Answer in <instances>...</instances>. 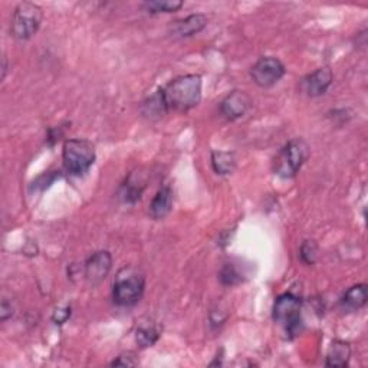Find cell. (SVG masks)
I'll list each match as a JSON object with an SVG mask.
<instances>
[{
  "mask_svg": "<svg viewBox=\"0 0 368 368\" xmlns=\"http://www.w3.org/2000/svg\"><path fill=\"white\" fill-rule=\"evenodd\" d=\"M160 89L169 111L188 112L202 100V78L195 74L183 75Z\"/></svg>",
  "mask_w": 368,
  "mask_h": 368,
  "instance_id": "cell-1",
  "label": "cell"
},
{
  "mask_svg": "<svg viewBox=\"0 0 368 368\" xmlns=\"http://www.w3.org/2000/svg\"><path fill=\"white\" fill-rule=\"evenodd\" d=\"M310 157V147L303 140L295 138L291 140L276 156L273 162L275 174L282 178L295 177L306 159Z\"/></svg>",
  "mask_w": 368,
  "mask_h": 368,
  "instance_id": "cell-2",
  "label": "cell"
},
{
  "mask_svg": "<svg viewBox=\"0 0 368 368\" xmlns=\"http://www.w3.org/2000/svg\"><path fill=\"white\" fill-rule=\"evenodd\" d=\"M63 159L68 173L84 176L96 162V148L86 140L72 138L64 144Z\"/></svg>",
  "mask_w": 368,
  "mask_h": 368,
  "instance_id": "cell-3",
  "label": "cell"
},
{
  "mask_svg": "<svg viewBox=\"0 0 368 368\" xmlns=\"http://www.w3.org/2000/svg\"><path fill=\"white\" fill-rule=\"evenodd\" d=\"M145 288L144 276L131 269H122L112 287V299L118 306H134L143 296Z\"/></svg>",
  "mask_w": 368,
  "mask_h": 368,
  "instance_id": "cell-4",
  "label": "cell"
},
{
  "mask_svg": "<svg viewBox=\"0 0 368 368\" xmlns=\"http://www.w3.org/2000/svg\"><path fill=\"white\" fill-rule=\"evenodd\" d=\"M42 9L34 2H22L16 6L12 18V35L19 41L32 38L42 23Z\"/></svg>",
  "mask_w": 368,
  "mask_h": 368,
  "instance_id": "cell-5",
  "label": "cell"
},
{
  "mask_svg": "<svg viewBox=\"0 0 368 368\" xmlns=\"http://www.w3.org/2000/svg\"><path fill=\"white\" fill-rule=\"evenodd\" d=\"M273 320L284 327L289 336L299 334L302 325L301 299L291 292L278 296L273 305Z\"/></svg>",
  "mask_w": 368,
  "mask_h": 368,
  "instance_id": "cell-6",
  "label": "cell"
},
{
  "mask_svg": "<svg viewBox=\"0 0 368 368\" xmlns=\"http://www.w3.org/2000/svg\"><path fill=\"white\" fill-rule=\"evenodd\" d=\"M285 71V65L278 58L263 56L252 67L251 77L258 86L269 88L282 79Z\"/></svg>",
  "mask_w": 368,
  "mask_h": 368,
  "instance_id": "cell-7",
  "label": "cell"
},
{
  "mask_svg": "<svg viewBox=\"0 0 368 368\" xmlns=\"http://www.w3.org/2000/svg\"><path fill=\"white\" fill-rule=\"evenodd\" d=\"M112 268V256L108 251H100L85 262V278L89 284H101Z\"/></svg>",
  "mask_w": 368,
  "mask_h": 368,
  "instance_id": "cell-8",
  "label": "cell"
},
{
  "mask_svg": "<svg viewBox=\"0 0 368 368\" xmlns=\"http://www.w3.org/2000/svg\"><path fill=\"white\" fill-rule=\"evenodd\" d=\"M252 105L251 97L244 91H233L221 103V112L225 118L235 121L247 115Z\"/></svg>",
  "mask_w": 368,
  "mask_h": 368,
  "instance_id": "cell-9",
  "label": "cell"
},
{
  "mask_svg": "<svg viewBox=\"0 0 368 368\" xmlns=\"http://www.w3.org/2000/svg\"><path fill=\"white\" fill-rule=\"evenodd\" d=\"M332 84V71L328 67L318 68L302 81V91L308 97H321Z\"/></svg>",
  "mask_w": 368,
  "mask_h": 368,
  "instance_id": "cell-10",
  "label": "cell"
},
{
  "mask_svg": "<svg viewBox=\"0 0 368 368\" xmlns=\"http://www.w3.org/2000/svg\"><path fill=\"white\" fill-rule=\"evenodd\" d=\"M206 26H207V16L203 13H195L184 19L176 20L171 25L170 30L173 37L176 38H192L200 34Z\"/></svg>",
  "mask_w": 368,
  "mask_h": 368,
  "instance_id": "cell-11",
  "label": "cell"
},
{
  "mask_svg": "<svg viewBox=\"0 0 368 368\" xmlns=\"http://www.w3.org/2000/svg\"><path fill=\"white\" fill-rule=\"evenodd\" d=\"M147 176L141 170L133 171L119 188V197L124 203L134 204L141 199V195L147 186Z\"/></svg>",
  "mask_w": 368,
  "mask_h": 368,
  "instance_id": "cell-12",
  "label": "cell"
},
{
  "mask_svg": "<svg viewBox=\"0 0 368 368\" xmlns=\"http://www.w3.org/2000/svg\"><path fill=\"white\" fill-rule=\"evenodd\" d=\"M173 203H174V193L171 188L169 186L162 188L150 203V209H148L150 216L155 221L164 219L170 214L173 209Z\"/></svg>",
  "mask_w": 368,
  "mask_h": 368,
  "instance_id": "cell-13",
  "label": "cell"
},
{
  "mask_svg": "<svg viewBox=\"0 0 368 368\" xmlns=\"http://www.w3.org/2000/svg\"><path fill=\"white\" fill-rule=\"evenodd\" d=\"M351 357V347L348 343L335 340L328 348L327 353V367H334V368H344L348 365Z\"/></svg>",
  "mask_w": 368,
  "mask_h": 368,
  "instance_id": "cell-14",
  "label": "cell"
},
{
  "mask_svg": "<svg viewBox=\"0 0 368 368\" xmlns=\"http://www.w3.org/2000/svg\"><path fill=\"white\" fill-rule=\"evenodd\" d=\"M368 301L367 285L358 284L351 287L341 298V306L347 311H358Z\"/></svg>",
  "mask_w": 368,
  "mask_h": 368,
  "instance_id": "cell-15",
  "label": "cell"
},
{
  "mask_svg": "<svg viewBox=\"0 0 368 368\" xmlns=\"http://www.w3.org/2000/svg\"><path fill=\"white\" fill-rule=\"evenodd\" d=\"M141 112L150 121H157L169 112V108H167L166 101H164L163 94H162V89H159L155 96H151L150 98H147L143 103Z\"/></svg>",
  "mask_w": 368,
  "mask_h": 368,
  "instance_id": "cell-16",
  "label": "cell"
},
{
  "mask_svg": "<svg viewBox=\"0 0 368 368\" xmlns=\"http://www.w3.org/2000/svg\"><path fill=\"white\" fill-rule=\"evenodd\" d=\"M211 167L221 176L232 174L236 169V157L230 151H213Z\"/></svg>",
  "mask_w": 368,
  "mask_h": 368,
  "instance_id": "cell-17",
  "label": "cell"
},
{
  "mask_svg": "<svg viewBox=\"0 0 368 368\" xmlns=\"http://www.w3.org/2000/svg\"><path fill=\"white\" fill-rule=\"evenodd\" d=\"M160 339V329L156 325H141L137 329L136 340L141 348L155 346Z\"/></svg>",
  "mask_w": 368,
  "mask_h": 368,
  "instance_id": "cell-18",
  "label": "cell"
},
{
  "mask_svg": "<svg viewBox=\"0 0 368 368\" xmlns=\"http://www.w3.org/2000/svg\"><path fill=\"white\" fill-rule=\"evenodd\" d=\"M183 5L178 0H164V2H147L143 6L148 13H173L181 9Z\"/></svg>",
  "mask_w": 368,
  "mask_h": 368,
  "instance_id": "cell-19",
  "label": "cell"
},
{
  "mask_svg": "<svg viewBox=\"0 0 368 368\" xmlns=\"http://www.w3.org/2000/svg\"><path fill=\"white\" fill-rule=\"evenodd\" d=\"M219 280L223 285L233 287L243 281V275L237 270V268L233 263H226L219 272Z\"/></svg>",
  "mask_w": 368,
  "mask_h": 368,
  "instance_id": "cell-20",
  "label": "cell"
},
{
  "mask_svg": "<svg viewBox=\"0 0 368 368\" xmlns=\"http://www.w3.org/2000/svg\"><path fill=\"white\" fill-rule=\"evenodd\" d=\"M301 261L306 265H314L318 258V244L314 240H305L301 247Z\"/></svg>",
  "mask_w": 368,
  "mask_h": 368,
  "instance_id": "cell-21",
  "label": "cell"
},
{
  "mask_svg": "<svg viewBox=\"0 0 368 368\" xmlns=\"http://www.w3.org/2000/svg\"><path fill=\"white\" fill-rule=\"evenodd\" d=\"M112 367H136L138 365V360L136 357V354L133 353H127V354H121L117 360H114L111 362Z\"/></svg>",
  "mask_w": 368,
  "mask_h": 368,
  "instance_id": "cell-22",
  "label": "cell"
},
{
  "mask_svg": "<svg viewBox=\"0 0 368 368\" xmlns=\"http://www.w3.org/2000/svg\"><path fill=\"white\" fill-rule=\"evenodd\" d=\"M71 317V308H64V310H56L52 315V321L56 325H63L64 322L68 321V318Z\"/></svg>",
  "mask_w": 368,
  "mask_h": 368,
  "instance_id": "cell-23",
  "label": "cell"
},
{
  "mask_svg": "<svg viewBox=\"0 0 368 368\" xmlns=\"http://www.w3.org/2000/svg\"><path fill=\"white\" fill-rule=\"evenodd\" d=\"M12 314H13L12 305L6 299H4L2 306H0V318H2V321H6V320H9L12 317Z\"/></svg>",
  "mask_w": 368,
  "mask_h": 368,
  "instance_id": "cell-24",
  "label": "cell"
},
{
  "mask_svg": "<svg viewBox=\"0 0 368 368\" xmlns=\"http://www.w3.org/2000/svg\"><path fill=\"white\" fill-rule=\"evenodd\" d=\"M6 71H8V59H6V56L4 58V70H2V79H5V77H6Z\"/></svg>",
  "mask_w": 368,
  "mask_h": 368,
  "instance_id": "cell-25",
  "label": "cell"
}]
</instances>
